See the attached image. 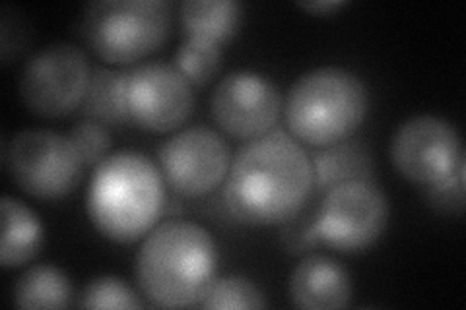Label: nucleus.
Listing matches in <instances>:
<instances>
[{"mask_svg":"<svg viewBox=\"0 0 466 310\" xmlns=\"http://www.w3.org/2000/svg\"><path fill=\"white\" fill-rule=\"evenodd\" d=\"M313 192L311 157L284 130L247 140L224 181L228 214L245 225H282L299 214Z\"/></svg>","mask_w":466,"mask_h":310,"instance_id":"nucleus-1","label":"nucleus"},{"mask_svg":"<svg viewBox=\"0 0 466 310\" xmlns=\"http://www.w3.org/2000/svg\"><path fill=\"white\" fill-rule=\"evenodd\" d=\"M167 185L154 161L137 150L109 154L94 169L86 208L109 241L128 245L146 237L167 210Z\"/></svg>","mask_w":466,"mask_h":310,"instance_id":"nucleus-2","label":"nucleus"},{"mask_svg":"<svg viewBox=\"0 0 466 310\" xmlns=\"http://www.w3.org/2000/svg\"><path fill=\"white\" fill-rule=\"evenodd\" d=\"M212 235L188 219H167L146 235L137 253V284L154 306H197L216 277Z\"/></svg>","mask_w":466,"mask_h":310,"instance_id":"nucleus-3","label":"nucleus"},{"mask_svg":"<svg viewBox=\"0 0 466 310\" xmlns=\"http://www.w3.org/2000/svg\"><path fill=\"white\" fill-rule=\"evenodd\" d=\"M368 107V87L358 74L340 66H319L291 84L284 116L298 142L325 147L352 136Z\"/></svg>","mask_w":466,"mask_h":310,"instance_id":"nucleus-4","label":"nucleus"},{"mask_svg":"<svg viewBox=\"0 0 466 310\" xmlns=\"http://www.w3.org/2000/svg\"><path fill=\"white\" fill-rule=\"evenodd\" d=\"M80 29L101 61L135 65L167 41L171 6L166 0H97L87 5Z\"/></svg>","mask_w":466,"mask_h":310,"instance_id":"nucleus-5","label":"nucleus"},{"mask_svg":"<svg viewBox=\"0 0 466 310\" xmlns=\"http://www.w3.org/2000/svg\"><path fill=\"white\" fill-rule=\"evenodd\" d=\"M5 167L25 195L58 200L80 185L86 165L68 136L47 128H27L5 144Z\"/></svg>","mask_w":466,"mask_h":310,"instance_id":"nucleus-6","label":"nucleus"},{"mask_svg":"<svg viewBox=\"0 0 466 310\" xmlns=\"http://www.w3.org/2000/svg\"><path fill=\"white\" fill-rule=\"evenodd\" d=\"M92 78L87 55L68 41L51 43L27 58L20 74L24 105L43 119L80 109Z\"/></svg>","mask_w":466,"mask_h":310,"instance_id":"nucleus-7","label":"nucleus"},{"mask_svg":"<svg viewBox=\"0 0 466 310\" xmlns=\"http://www.w3.org/2000/svg\"><path fill=\"white\" fill-rule=\"evenodd\" d=\"M389 200L373 181H348L325 192L315 212L319 243L354 255L373 246L389 225Z\"/></svg>","mask_w":466,"mask_h":310,"instance_id":"nucleus-8","label":"nucleus"},{"mask_svg":"<svg viewBox=\"0 0 466 310\" xmlns=\"http://www.w3.org/2000/svg\"><path fill=\"white\" fill-rule=\"evenodd\" d=\"M121 99L128 125L150 132L181 128L195 111L193 84L167 63L135 65L123 72Z\"/></svg>","mask_w":466,"mask_h":310,"instance_id":"nucleus-9","label":"nucleus"},{"mask_svg":"<svg viewBox=\"0 0 466 310\" xmlns=\"http://www.w3.org/2000/svg\"><path fill=\"white\" fill-rule=\"evenodd\" d=\"M157 164L175 195L202 198L224 185L231 152L222 135L197 125L177 130L159 145Z\"/></svg>","mask_w":466,"mask_h":310,"instance_id":"nucleus-10","label":"nucleus"},{"mask_svg":"<svg viewBox=\"0 0 466 310\" xmlns=\"http://www.w3.org/2000/svg\"><path fill=\"white\" fill-rule=\"evenodd\" d=\"M390 157L404 179L421 186L445 181L464 165L457 128L435 115L406 119L392 135Z\"/></svg>","mask_w":466,"mask_h":310,"instance_id":"nucleus-11","label":"nucleus"},{"mask_svg":"<svg viewBox=\"0 0 466 310\" xmlns=\"http://www.w3.org/2000/svg\"><path fill=\"white\" fill-rule=\"evenodd\" d=\"M284 109L276 84L255 70H236L214 87L210 113L229 136L253 140L274 130Z\"/></svg>","mask_w":466,"mask_h":310,"instance_id":"nucleus-12","label":"nucleus"},{"mask_svg":"<svg viewBox=\"0 0 466 310\" xmlns=\"http://www.w3.org/2000/svg\"><path fill=\"white\" fill-rule=\"evenodd\" d=\"M289 301L298 308H344L352 299V282L334 258L325 255L305 256L289 275Z\"/></svg>","mask_w":466,"mask_h":310,"instance_id":"nucleus-13","label":"nucleus"},{"mask_svg":"<svg viewBox=\"0 0 466 310\" xmlns=\"http://www.w3.org/2000/svg\"><path fill=\"white\" fill-rule=\"evenodd\" d=\"M313 188L327 190L348 181H373L375 165L366 144L342 140L319 150L311 157Z\"/></svg>","mask_w":466,"mask_h":310,"instance_id":"nucleus-14","label":"nucleus"},{"mask_svg":"<svg viewBox=\"0 0 466 310\" xmlns=\"http://www.w3.org/2000/svg\"><path fill=\"white\" fill-rule=\"evenodd\" d=\"M43 245V225L35 212L18 198H3V243H0V262L3 268L34 260Z\"/></svg>","mask_w":466,"mask_h":310,"instance_id":"nucleus-15","label":"nucleus"},{"mask_svg":"<svg viewBox=\"0 0 466 310\" xmlns=\"http://www.w3.org/2000/svg\"><path fill=\"white\" fill-rule=\"evenodd\" d=\"M179 18L187 37L226 45L239 32L243 6L238 0H185Z\"/></svg>","mask_w":466,"mask_h":310,"instance_id":"nucleus-16","label":"nucleus"},{"mask_svg":"<svg viewBox=\"0 0 466 310\" xmlns=\"http://www.w3.org/2000/svg\"><path fill=\"white\" fill-rule=\"evenodd\" d=\"M12 299L20 308H66L72 303V284L56 265L37 264L18 277Z\"/></svg>","mask_w":466,"mask_h":310,"instance_id":"nucleus-17","label":"nucleus"},{"mask_svg":"<svg viewBox=\"0 0 466 310\" xmlns=\"http://www.w3.org/2000/svg\"><path fill=\"white\" fill-rule=\"evenodd\" d=\"M121 78L123 72L106 66H96L92 70L90 85L80 105L86 119L96 121L104 126L128 125L121 99Z\"/></svg>","mask_w":466,"mask_h":310,"instance_id":"nucleus-18","label":"nucleus"},{"mask_svg":"<svg viewBox=\"0 0 466 310\" xmlns=\"http://www.w3.org/2000/svg\"><path fill=\"white\" fill-rule=\"evenodd\" d=\"M222 45L200 37H187L175 53V68L197 87L210 84L222 70Z\"/></svg>","mask_w":466,"mask_h":310,"instance_id":"nucleus-19","label":"nucleus"},{"mask_svg":"<svg viewBox=\"0 0 466 310\" xmlns=\"http://www.w3.org/2000/svg\"><path fill=\"white\" fill-rule=\"evenodd\" d=\"M267 297L255 282L245 275L214 277L202 295L198 308H265Z\"/></svg>","mask_w":466,"mask_h":310,"instance_id":"nucleus-20","label":"nucleus"},{"mask_svg":"<svg viewBox=\"0 0 466 310\" xmlns=\"http://www.w3.org/2000/svg\"><path fill=\"white\" fill-rule=\"evenodd\" d=\"M80 308H140L138 295L115 275H99L87 284L76 301Z\"/></svg>","mask_w":466,"mask_h":310,"instance_id":"nucleus-21","label":"nucleus"},{"mask_svg":"<svg viewBox=\"0 0 466 310\" xmlns=\"http://www.w3.org/2000/svg\"><path fill=\"white\" fill-rule=\"evenodd\" d=\"M68 138L75 144L86 167H97L111 152V136L107 128L90 119L72 126Z\"/></svg>","mask_w":466,"mask_h":310,"instance_id":"nucleus-22","label":"nucleus"},{"mask_svg":"<svg viewBox=\"0 0 466 310\" xmlns=\"http://www.w3.org/2000/svg\"><path fill=\"white\" fill-rule=\"evenodd\" d=\"M426 196L435 210H440L443 214L462 215L466 196L464 165L459 167L451 176H447L445 181L426 186Z\"/></svg>","mask_w":466,"mask_h":310,"instance_id":"nucleus-23","label":"nucleus"},{"mask_svg":"<svg viewBox=\"0 0 466 310\" xmlns=\"http://www.w3.org/2000/svg\"><path fill=\"white\" fill-rule=\"evenodd\" d=\"M280 239L288 253H294V255L305 253V250L315 246L319 243L317 231H315V214H305V208H303L299 214L284 221Z\"/></svg>","mask_w":466,"mask_h":310,"instance_id":"nucleus-24","label":"nucleus"},{"mask_svg":"<svg viewBox=\"0 0 466 310\" xmlns=\"http://www.w3.org/2000/svg\"><path fill=\"white\" fill-rule=\"evenodd\" d=\"M0 29H3L0 32V35H3V47H0V51H3V61L8 65L10 58L24 49L27 32L20 16H16V12L10 16L8 8H3V25H0Z\"/></svg>","mask_w":466,"mask_h":310,"instance_id":"nucleus-25","label":"nucleus"},{"mask_svg":"<svg viewBox=\"0 0 466 310\" xmlns=\"http://www.w3.org/2000/svg\"><path fill=\"white\" fill-rule=\"evenodd\" d=\"M346 3L344 0H301V3H298V6L305 12H311V14H329V12H334L342 8Z\"/></svg>","mask_w":466,"mask_h":310,"instance_id":"nucleus-26","label":"nucleus"}]
</instances>
